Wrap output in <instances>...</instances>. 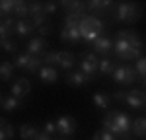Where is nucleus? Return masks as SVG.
Returning <instances> with one entry per match:
<instances>
[{
    "mask_svg": "<svg viewBox=\"0 0 146 140\" xmlns=\"http://www.w3.org/2000/svg\"><path fill=\"white\" fill-rule=\"evenodd\" d=\"M60 6H64L66 8V14H70V12H78V10H84L82 6V2H68V0H64V2H60Z\"/></svg>",
    "mask_w": 146,
    "mask_h": 140,
    "instance_id": "nucleus-32",
    "label": "nucleus"
},
{
    "mask_svg": "<svg viewBox=\"0 0 146 140\" xmlns=\"http://www.w3.org/2000/svg\"><path fill=\"white\" fill-rule=\"evenodd\" d=\"M14 6H16V0H0V18L6 20L14 16Z\"/></svg>",
    "mask_w": 146,
    "mask_h": 140,
    "instance_id": "nucleus-22",
    "label": "nucleus"
},
{
    "mask_svg": "<svg viewBox=\"0 0 146 140\" xmlns=\"http://www.w3.org/2000/svg\"><path fill=\"white\" fill-rule=\"evenodd\" d=\"M14 25H16L14 18H6V20L0 22V41L2 39H10L12 33H14Z\"/></svg>",
    "mask_w": 146,
    "mask_h": 140,
    "instance_id": "nucleus-17",
    "label": "nucleus"
},
{
    "mask_svg": "<svg viewBox=\"0 0 146 140\" xmlns=\"http://www.w3.org/2000/svg\"><path fill=\"white\" fill-rule=\"evenodd\" d=\"M39 78H41V82H47V84H55L56 80H58V72H56V68H53V66H41L39 68Z\"/></svg>",
    "mask_w": 146,
    "mask_h": 140,
    "instance_id": "nucleus-16",
    "label": "nucleus"
},
{
    "mask_svg": "<svg viewBox=\"0 0 146 140\" xmlns=\"http://www.w3.org/2000/svg\"><path fill=\"white\" fill-rule=\"evenodd\" d=\"M43 14V4L41 2H27V20Z\"/></svg>",
    "mask_w": 146,
    "mask_h": 140,
    "instance_id": "nucleus-27",
    "label": "nucleus"
},
{
    "mask_svg": "<svg viewBox=\"0 0 146 140\" xmlns=\"http://www.w3.org/2000/svg\"><path fill=\"white\" fill-rule=\"evenodd\" d=\"M56 8H58V4H56V2H45V4H43V12H45L47 16L55 14Z\"/></svg>",
    "mask_w": 146,
    "mask_h": 140,
    "instance_id": "nucleus-36",
    "label": "nucleus"
},
{
    "mask_svg": "<svg viewBox=\"0 0 146 140\" xmlns=\"http://www.w3.org/2000/svg\"><path fill=\"white\" fill-rule=\"evenodd\" d=\"M74 64H76V55L70 53V51H60V62H58V68L70 72V70L74 68Z\"/></svg>",
    "mask_w": 146,
    "mask_h": 140,
    "instance_id": "nucleus-15",
    "label": "nucleus"
},
{
    "mask_svg": "<svg viewBox=\"0 0 146 140\" xmlns=\"http://www.w3.org/2000/svg\"><path fill=\"white\" fill-rule=\"evenodd\" d=\"M37 134H39V130L33 125H22L20 127V136H22V140H35Z\"/></svg>",
    "mask_w": 146,
    "mask_h": 140,
    "instance_id": "nucleus-26",
    "label": "nucleus"
},
{
    "mask_svg": "<svg viewBox=\"0 0 146 140\" xmlns=\"http://www.w3.org/2000/svg\"><path fill=\"white\" fill-rule=\"evenodd\" d=\"M80 35H82V39H86V41H96L100 35H103V22H101L100 18H96V16H86L82 22H80Z\"/></svg>",
    "mask_w": 146,
    "mask_h": 140,
    "instance_id": "nucleus-2",
    "label": "nucleus"
},
{
    "mask_svg": "<svg viewBox=\"0 0 146 140\" xmlns=\"http://www.w3.org/2000/svg\"><path fill=\"white\" fill-rule=\"evenodd\" d=\"M29 92H31V84H29V80H27V78H20V80H16L14 84H12V93L10 95L22 101Z\"/></svg>",
    "mask_w": 146,
    "mask_h": 140,
    "instance_id": "nucleus-9",
    "label": "nucleus"
},
{
    "mask_svg": "<svg viewBox=\"0 0 146 140\" xmlns=\"http://www.w3.org/2000/svg\"><path fill=\"white\" fill-rule=\"evenodd\" d=\"M88 82H90V78L82 70H70V72H66V84L72 86V88H84Z\"/></svg>",
    "mask_w": 146,
    "mask_h": 140,
    "instance_id": "nucleus-10",
    "label": "nucleus"
},
{
    "mask_svg": "<svg viewBox=\"0 0 146 140\" xmlns=\"http://www.w3.org/2000/svg\"><path fill=\"white\" fill-rule=\"evenodd\" d=\"M43 132H47L49 136H55V134H56V125H55V121H47V123H45V128H43Z\"/></svg>",
    "mask_w": 146,
    "mask_h": 140,
    "instance_id": "nucleus-35",
    "label": "nucleus"
},
{
    "mask_svg": "<svg viewBox=\"0 0 146 140\" xmlns=\"http://www.w3.org/2000/svg\"><path fill=\"white\" fill-rule=\"evenodd\" d=\"M41 66H43V64H41V58L33 57V58H31V62H29V66H27V72H29V74H37Z\"/></svg>",
    "mask_w": 146,
    "mask_h": 140,
    "instance_id": "nucleus-33",
    "label": "nucleus"
},
{
    "mask_svg": "<svg viewBox=\"0 0 146 140\" xmlns=\"http://www.w3.org/2000/svg\"><path fill=\"white\" fill-rule=\"evenodd\" d=\"M31 55H27V53H20V55H16V58H14V66L20 70H27V66H29V62H31Z\"/></svg>",
    "mask_w": 146,
    "mask_h": 140,
    "instance_id": "nucleus-25",
    "label": "nucleus"
},
{
    "mask_svg": "<svg viewBox=\"0 0 146 140\" xmlns=\"http://www.w3.org/2000/svg\"><path fill=\"white\" fill-rule=\"evenodd\" d=\"M92 101H94V105L98 107V109H101V111H105L107 107H109V95L105 92H96L94 93V97H92Z\"/></svg>",
    "mask_w": 146,
    "mask_h": 140,
    "instance_id": "nucleus-19",
    "label": "nucleus"
},
{
    "mask_svg": "<svg viewBox=\"0 0 146 140\" xmlns=\"http://www.w3.org/2000/svg\"><path fill=\"white\" fill-rule=\"evenodd\" d=\"M35 31V27L31 25L29 20H16V25H14V33L18 37H29V35Z\"/></svg>",
    "mask_w": 146,
    "mask_h": 140,
    "instance_id": "nucleus-14",
    "label": "nucleus"
},
{
    "mask_svg": "<svg viewBox=\"0 0 146 140\" xmlns=\"http://www.w3.org/2000/svg\"><path fill=\"white\" fill-rule=\"evenodd\" d=\"M86 6L90 8V12H107L109 6H111V2L109 0H90Z\"/></svg>",
    "mask_w": 146,
    "mask_h": 140,
    "instance_id": "nucleus-24",
    "label": "nucleus"
},
{
    "mask_svg": "<svg viewBox=\"0 0 146 140\" xmlns=\"http://www.w3.org/2000/svg\"><path fill=\"white\" fill-rule=\"evenodd\" d=\"M125 97H127V92H123V90L113 93V99H115V101H125Z\"/></svg>",
    "mask_w": 146,
    "mask_h": 140,
    "instance_id": "nucleus-38",
    "label": "nucleus"
},
{
    "mask_svg": "<svg viewBox=\"0 0 146 140\" xmlns=\"http://www.w3.org/2000/svg\"><path fill=\"white\" fill-rule=\"evenodd\" d=\"M131 130L135 132V136H138V138H146V117H138V119H135Z\"/></svg>",
    "mask_w": 146,
    "mask_h": 140,
    "instance_id": "nucleus-20",
    "label": "nucleus"
},
{
    "mask_svg": "<svg viewBox=\"0 0 146 140\" xmlns=\"http://www.w3.org/2000/svg\"><path fill=\"white\" fill-rule=\"evenodd\" d=\"M6 125H8V123H6L4 119H0V130H2V128H6Z\"/></svg>",
    "mask_w": 146,
    "mask_h": 140,
    "instance_id": "nucleus-42",
    "label": "nucleus"
},
{
    "mask_svg": "<svg viewBox=\"0 0 146 140\" xmlns=\"http://www.w3.org/2000/svg\"><path fill=\"white\" fill-rule=\"evenodd\" d=\"M125 103L131 109H142V107H146V93L140 90H129L127 97H125Z\"/></svg>",
    "mask_w": 146,
    "mask_h": 140,
    "instance_id": "nucleus-8",
    "label": "nucleus"
},
{
    "mask_svg": "<svg viewBox=\"0 0 146 140\" xmlns=\"http://www.w3.org/2000/svg\"><path fill=\"white\" fill-rule=\"evenodd\" d=\"M60 39L64 41V43H78L80 39H82V35H80V27L78 25H64L62 27V31H60Z\"/></svg>",
    "mask_w": 146,
    "mask_h": 140,
    "instance_id": "nucleus-11",
    "label": "nucleus"
},
{
    "mask_svg": "<svg viewBox=\"0 0 146 140\" xmlns=\"http://www.w3.org/2000/svg\"><path fill=\"white\" fill-rule=\"evenodd\" d=\"M135 72H136V78L144 80L146 78V57H140L135 64Z\"/></svg>",
    "mask_w": 146,
    "mask_h": 140,
    "instance_id": "nucleus-29",
    "label": "nucleus"
},
{
    "mask_svg": "<svg viewBox=\"0 0 146 140\" xmlns=\"http://www.w3.org/2000/svg\"><path fill=\"white\" fill-rule=\"evenodd\" d=\"M94 140H115V134H111L109 130H100V132H96L94 134Z\"/></svg>",
    "mask_w": 146,
    "mask_h": 140,
    "instance_id": "nucleus-34",
    "label": "nucleus"
},
{
    "mask_svg": "<svg viewBox=\"0 0 146 140\" xmlns=\"http://www.w3.org/2000/svg\"><path fill=\"white\" fill-rule=\"evenodd\" d=\"M92 45H94V51H96L98 55L107 57V55H109V51L113 49V41L107 37V35H100V37H98V39H96Z\"/></svg>",
    "mask_w": 146,
    "mask_h": 140,
    "instance_id": "nucleus-12",
    "label": "nucleus"
},
{
    "mask_svg": "<svg viewBox=\"0 0 146 140\" xmlns=\"http://www.w3.org/2000/svg\"><path fill=\"white\" fill-rule=\"evenodd\" d=\"M35 140H53V136H49L47 132H43V130H41V132L35 136Z\"/></svg>",
    "mask_w": 146,
    "mask_h": 140,
    "instance_id": "nucleus-40",
    "label": "nucleus"
},
{
    "mask_svg": "<svg viewBox=\"0 0 146 140\" xmlns=\"http://www.w3.org/2000/svg\"><path fill=\"white\" fill-rule=\"evenodd\" d=\"M0 49H4L6 53H18V45H16V41H12L10 39H2L0 41Z\"/></svg>",
    "mask_w": 146,
    "mask_h": 140,
    "instance_id": "nucleus-31",
    "label": "nucleus"
},
{
    "mask_svg": "<svg viewBox=\"0 0 146 140\" xmlns=\"http://www.w3.org/2000/svg\"><path fill=\"white\" fill-rule=\"evenodd\" d=\"M20 105H22V101L10 95V97H6V99L2 101V109H4V111H16Z\"/></svg>",
    "mask_w": 146,
    "mask_h": 140,
    "instance_id": "nucleus-30",
    "label": "nucleus"
},
{
    "mask_svg": "<svg viewBox=\"0 0 146 140\" xmlns=\"http://www.w3.org/2000/svg\"><path fill=\"white\" fill-rule=\"evenodd\" d=\"M0 140H10V138H8V136H6V132H4V128L0 130Z\"/></svg>",
    "mask_w": 146,
    "mask_h": 140,
    "instance_id": "nucleus-41",
    "label": "nucleus"
},
{
    "mask_svg": "<svg viewBox=\"0 0 146 140\" xmlns=\"http://www.w3.org/2000/svg\"><path fill=\"white\" fill-rule=\"evenodd\" d=\"M53 31V25H51V22H47V23H43L41 27H39V37H47V35Z\"/></svg>",
    "mask_w": 146,
    "mask_h": 140,
    "instance_id": "nucleus-37",
    "label": "nucleus"
},
{
    "mask_svg": "<svg viewBox=\"0 0 146 140\" xmlns=\"http://www.w3.org/2000/svg\"><path fill=\"white\" fill-rule=\"evenodd\" d=\"M0 107H2V101H0Z\"/></svg>",
    "mask_w": 146,
    "mask_h": 140,
    "instance_id": "nucleus-44",
    "label": "nucleus"
},
{
    "mask_svg": "<svg viewBox=\"0 0 146 140\" xmlns=\"http://www.w3.org/2000/svg\"><path fill=\"white\" fill-rule=\"evenodd\" d=\"M55 125H56V134L58 136L68 138V136H72L76 132V121H74V117H70V115L58 117L55 121Z\"/></svg>",
    "mask_w": 146,
    "mask_h": 140,
    "instance_id": "nucleus-5",
    "label": "nucleus"
},
{
    "mask_svg": "<svg viewBox=\"0 0 146 140\" xmlns=\"http://www.w3.org/2000/svg\"><path fill=\"white\" fill-rule=\"evenodd\" d=\"M14 72H16V66H14V62H10V60H4V62H0V80H4V82L12 80Z\"/></svg>",
    "mask_w": 146,
    "mask_h": 140,
    "instance_id": "nucleus-18",
    "label": "nucleus"
},
{
    "mask_svg": "<svg viewBox=\"0 0 146 140\" xmlns=\"http://www.w3.org/2000/svg\"><path fill=\"white\" fill-rule=\"evenodd\" d=\"M113 51H115V55L121 58V60H131V45H129V41H125V39H115Z\"/></svg>",
    "mask_w": 146,
    "mask_h": 140,
    "instance_id": "nucleus-13",
    "label": "nucleus"
},
{
    "mask_svg": "<svg viewBox=\"0 0 146 140\" xmlns=\"http://www.w3.org/2000/svg\"><path fill=\"white\" fill-rule=\"evenodd\" d=\"M115 18L121 22L133 23L140 18V6H136L133 2H119L115 6Z\"/></svg>",
    "mask_w": 146,
    "mask_h": 140,
    "instance_id": "nucleus-3",
    "label": "nucleus"
},
{
    "mask_svg": "<svg viewBox=\"0 0 146 140\" xmlns=\"http://www.w3.org/2000/svg\"><path fill=\"white\" fill-rule=\"evenodd\" d=\"M142 86H144V90H146V78H144V80H142Z\"/></svg>",
    "mask_w": 146,
    "mask_h": 140,
    "instance_id": "nucleus-43",
    "label": "nucleus"
},
{
    "mask_svg": "<svg viewBox=\"0 0 146 140\" xmlns=\"http://www.w3.org/2000/svg\"><path fill=\"white\" fill-rule=\"evenodd\" d=\"M113 80L117 82V84H121V86H131V84H135L136 82V72L133 66H127V64H121V66H117V68L113 70Z\"/></svg>",
    "mask_w": 146,
    "mask_h": 140,
    "instance_id": "nucleus-4",
    "label": "nucleus"
},
{
    "mask_svg": "<svg viewBox=\"0 0 146 140\" xmlns=\"http://www.w3.org/2000/svg\"><path fill=\"white\" fill-rule=\"evenodd\" d=\"M58 62H60V51H47L45 55H43V64H45V66L56 68Z\"/></svg>",
    "mask_w": 146,
    "mask_h": 140,
    "instance_id": "nucleus-21",
    "label": "nucleus"
},
{
    "mask_svg": "<svg viewBox=\"0 0 146 140\" xmlns=\"http://www.w3.org/2000/svg\"><path fill=\"white\" fill-rule=\"evenodd\" d=\"M98 66H100V58L96 57L94 53H84L82 62H80V70H82L90 80L96 78V74H98Z\"/></svg>",
    "mask_w": 146,
    "mask_h": 140,
    "instance_id": "nucleus-6",
    "label": "nucleus"
},
{
    "mask_svg": "<svg viewBox=\"0 0 146 140\" xmlns=\"http://www.w3.org/2000/svg\"><path fill=\"white\" fill-rule=\"evenodd\" d=\"M47 47H49V43H47L45 37H31V39L27 41V49H25V53L31 55V57H39V58H41V55H45V53H47Z\"/></svg>",
    "mask_w": 146,
    "mask_h": 140,
    "instance_id": "nucleus-7",
    "label": "nucleus"
},
{
    "mask_svg": "<svg viewBox=\"0 0 146 140\" xmlns=\"http://www.w3.org/2000/svg\"><path fill=\"white\" fill-rule=\"evenodd\" d=\"M14 16H16L18 20H25V18H27V2L16 0V6H14Z\"/></svg>",
    "mask_w": 146,
    "mask_h": 140,
    "instance_id": "nucleus-28",
    "label": "nucleus"
},
{
    "mask_svg": "<svg viewBox=\"0 0 146 140\" xmlns=\"http://www.w3.org/2000/svg\"><path fill=\"white\" fill-rule=\"evenodd\" d=\"M117 68L115 66V62H113L111 58H107V57H103L100 60V66H98V72L100 74H103V76H109V74H113V70Z\"/></svg>",
    "mask_w": 146,
    "mask_h": 140,
    "instance_id": "nucleus-23",
    "label": "nucleus"
},
{
    "mask_svg": "<svg viewBox=\"0 0 146 140\" xmlns=\"http://www.w3.org/2000/svg\"><path fill=\"white\" fill-rule=\"evenodd\" d=\"M103 128L109 130L115 136H129V132L133 128V121H131V117L127 115V113L111 111L103 119Z\"/></svg>",
    "mask_w": 146,
    "mask_h": 140,
    "instance_id": "nucleus-1",
    "label": "nucleus"
},
{
    "mask_svg": "<svg viewBox=\"0 0 146 140\" xmlns=\"http://www.w3.org/2000/svg\"><path fill=\"white\" fill-rule=\"evenodd\" d=\"M4 132H6V136H8V138H14V127H12V125H6V128H4Z\"/></svg>",
    "mask_w": 146,
    "mask_h": 140,
    "instance_id": "nucleus-39",
    "label": "nucleus"
}]
</instances>
